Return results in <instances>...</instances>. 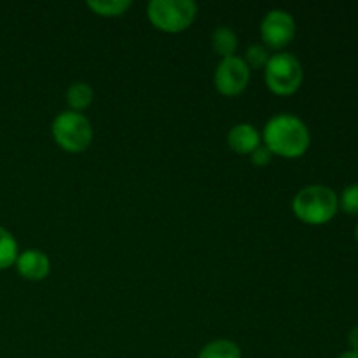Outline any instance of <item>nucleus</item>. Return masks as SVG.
<instances>
[{"label": "nucleus", "instance_id": "2eb2a0df", "mask_svg": "<svg viewBox=\"0 0 358 358\" xmlns=\"http://www.w3.org/2000/svg\"><path fill=\"white\" fill-rule=\"evenodd\" d=\"M247 58H245V63L248 66H254V69H261V66H266V63L269 62V52L268 49L262 44H252L250 48L247 49Z\"/></svg>", "mask_w": 358, "mask_h": 358}, {"label": "nucleus", "instance_id": "ddd939ff", "mask_svg": "<svg viewBox=\"0 0 358 358\" xmlns=\"http://www.w3.org/2000/svg\"><path fill=\"white\" fill-rule=\"evenodd\" d=\"M17 241L6 227L0 226V271L16 264Z\"/></svg>", "mask_w": 358, "mask_h": 358}, {"label": "nucleus", "instance_id": "423d86ee", "mask_svg": "<svg viewBox=\"0 0 358 358\" xmlns=\"http://www.w3.org/2000/svg\"><path fill=\"white\" fill-rule=\"evenodd\" d=\"M250 80V66L240 56H227L219 62L215 69V87L226 96H236Z\"/></svg>", "mask_w": 358, "mask_h": 358}, {"label": "nucleus", "instance_id": "6e6552de", "mask_svg": "<svg viewBox=\"0 0 358 358\" xmlns=\"http://www.w3.org/2000/svg\"><path fill=\"white\" fill-rule=\"evenodd\" d=\"M16 268L24 280L41 282L49 275L51 264H49V257L44 252L37 250V248H28L17 255Z\"/></svg>", "mask_w": 358, "mask_h": 358}, {"label": "nucleus", "instance_id": "f257e3e1", "mask_svg": "<svg viewBox=\"0 0 358 358\" xmlns=\"http://www.w3.org/2000/svg\"><path fill=\"white\" fill-rule=\"evenodd\" d=\"M266 147L282 157H299L310 147V131L299 117L278 114L264 126Z\"/></svg>", "mask_w": 358, "mask_h": 358}, {"label": "nucleus", "instance_id": "dca6fc26", "mask_svg": "<svg viewBox=\"0 0 358 358\" xmlns=\"http://www.w3.org/2000/svg\"><path fill=\"white\" fill-rule=\"evenodd\" d=\"M338 201L339 205H341L343 212L352 213V215L358 213V184L348 185V187L343 191L341 199H338Z\"/></svg>", "mask_w": 358, "mask_h": 358}, {"label": "nucleus", "instance_id": "a211bd4d", "mask_svg": "<svg viewBox=\"0 0 358 358\" xmlns=\"http://www.w3.org/2000/svg\"><path fill=\"white\" fill-rule=\"evenodd\" d=\"M348 343L353 352H358V327H353L348 334Z\"/></svg>", "mask_w": 358, "mask_h": 358}, {"label": "nucleus", "instance_id": "f8f14e48", "mask_svg": "<svg viewBox=\"0 0 358 358\" xmlns=\"http://www.w3.org/2000/svg\"><path fill=\"white\" fill-rule=\"evenodd\" d=\"M198 358H241V352L236 343L229 341V339H219V341L206 345L199 352Z\"/></svg>", "mask_w": 358, "mask_h": 358}, {"label": "nucleus", "instance_id": "6ab92c4d", "mask_svg": "<svg viewBox=\"0 0 358 358\" xmlns=\"http://www.w3.org/2000/svg\"><path fill=\"white\" fill-rule=\"evenodd\" d=\"M338 358H358V352H353V350H350V352H345L341 353Z\"/></svg>", "mask_w": 358, "mask_h": 358}, {"label": "nucleus", "instance_id": "f03ea898", "mask_svg": "<svg viewBox=\"0 0 358 358\" xmlns=\"http://www.w3.org/2000/svg\"><path fill=\"white\" fill-rule=\"evenodd\" d=\"M338 196L325 185H308L292 201L294 213L306 224H325L338 212Z\"/></svg>", "mask_w": 358, "mask_h": 358}, {"label": "nucleus", "instance_id": "0eeeda50", "mask_svg": "<svg viewBox=\"0 0 358 358\" xmlns=\"http://www.w3.org/2000/svg\"><path fill=\"white\" fill-rule=\"evenodd\" d=\"M261 35L271 48H285L296 35V21L287 10L273 9L262 20Z\"/></svg>", "mask_w": 358, "mask_h": 358}, {"label": "nucleus", "instance_id": "39448f33", "mask_svg": "<svg viewBox=\"0 0 358 358\" xmlns=\"http://www.w3.org/2000/svg\"><path fill=\"white\" fill-rule=\"evenodd\" d=\"M303 66L290 52H276L266 63V84L276 94H292L303 83Z\"/></svg>", "mask_w": 358, "mask_h": 358}, {"label": "nucleus", "instance_id": "aec40b11", "mask_svg": "<svg viewBox=\"0 0 358 358\" xmlns=\"http://www.w3.org/2000/svg\"><path fill=\"white\" fill-rule=\"evenodd\" d=\"M355 234H357V240H358V226H357V231H355Z\"/></svg>", "mask_w": 358, "mask_h": 358}, {"label": "nucleus", "instance_id": "9b49d317", "mask_svg": "<svg viewBox=\"0 0 358 358\" xmlns=\"http://www.w3.org/2000/svg\"><path fill=\"white\" fill-rule=\"evenodd\" d=\"M212 45L220 56L227 58V56H233L234 51L238 48V37L229 27H219L215 28L212 35Z\"/></svg>", "mask_w": 358, "mask_h": 358}, {"label": "nucleus", "instance_id": "7ed1b4c3", "mask_svg": "<svg viewBox=\"0 0 358 358\" xmlns=\"http://www.w3.org/2000/svg\"><path fill=\"white\" fill-rule=\"evenodd\" d=\"M198 6L192 0H152L147 6V16L154 27L168 34L185 30L194 21Z\"/></svg>", "mask_w": 358, "mask_h": 358}, {"label": "nucleus", "instance_id": "4468645a", "mask_svg": "<svg viewBox=\"0 0 358 358\" xmlns=\"http://www.w3.org/2000/svg\"><path fill=\"white\" fill-rule=\"evenodd\" d=\"M87 7L100 16H121L131 7V0H90Z\"/></svg>", "mask_w": 358, "mask_h": 358}, {"label": "nucleus", "instance_id": "f3484780", "mask_svg": "<svg viewBox=\"0 0 358 358\" xmlns=\"http://www.w3.org/2000/svg\"><path fill=\"white\" fill-rule=\"evenodd\" d=\"M250 156H252V163H254L255 166H261V168H264L266 164L271 163L273 159V152L266 145H259Z\"/></svg>", "mask_w": 358, "mask_h": 358}, {"label": "nucleus", "instance_id": "9d476101", "mask_svg": "<svg viewBox=\"0 0 358 358\" xmlns=\"http://www.w3.org/2000/svg\"><path fill=\"white\" fill-rule=\"evenodd\" d=\"M66 101L73 112H80L93 101V87L87 83H73L66 90Z\"/></svg>", "mask_w": 358, "mask_h": 358}, {"label": "nucleus", "instance_id": "1a4fd4ad", "mask_svg": "<svg viewBox=\"0 0 358 358\" xmlns=\"http://www.w3.org/2000/svg\"><path fill=\"white\" fill-rule=\"evenodd\" d=\"M227 142L236 154H252L261 145V133L257 131L254 124L241 122V124L233 126L229 129Z\"/></svg>", "mask_w": 358, "mask_h": 358}, {"label": "nucleus", "instance_id": "20e7f679", "mask_svg": "<svg viewBox=\"0 0 358 358\" xmlns=\"http://www.w3.org/2000/svg\"><path fill=\"white\" fill-rule=\"evenodd\" d=\"M51 131L56 143L69 152H83L93 140V128L80 112L65 110L56 115Z\"/></svg>", "mask_w": 358, "mask_h": 358}]
</instances>
